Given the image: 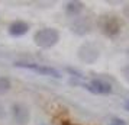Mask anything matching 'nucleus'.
Wrapping results in <instances>:
<instances>
[{
  "label": "nucleus",
  "mask_w": 129,
  "mask_h": 125,
  "mask_svg": "<svg viewBox=\"0 0 129 125\" xmlns=\"http://www.w3.org/2000/svg\"><path fill=\"white\" fill-rule=\"evenodd\" d=\"M107 125H126V122H125L123 119H120V118H112Z\"/></svg>",
  "instance_id": "obj_9"
},
{
  "label": "nucleus",
  "mask_w": 129,
  "mask_h": 125,
  "mask_svg": "<svg viewBox=\"0 0 129 125\" xmlns=\"http://www.w3.org/2000/svg\"><path fill=\"white\" fill-rule=\"evenodd\" d=\"M62 125H76V124H71V122H67L65 121V122H62Z\"/></svg>",
  "instance_id": "obj_12"
},
{
  "label": "nucleus",
  "mask_w": 129,
  "mask_h": 125,
  "mask_svg": "<svg viewBox=\"0 0 129 125\" xmlns=\"http://www.w3.org/2000/svg\"><path fill=\"white\" fill-rule=\"evenodd\" d=\"M125 109H126V111H129V99L125 102Z\"/></svg>",
  "instance_id": "obj_11"
},
{
  "label": "nucleus",
  "mask_w": 129,
  "mask_h": 125,
  "mask_svg": "<svg viewBox=\"0 0 129 125\" xmlns=\"http://www.w3.org/2000/svg\"><path fill=\"white\" fill-rule=\"evenodd\" d=\"M123 76H125V79L128 80V83H129V66L123 68Z\"/></svg>",
  "instance_id": "obj_10"
},
{
  "label": "nucleus",
  "mask_w": 129,
  "mask_h": 125,
  "mask_svg": "<svg viewBox=\"0 0 129 125\" xmlns=\"http://www.w3.org/2000/svg\"><path fill=\"white\" fill-rule=\"evenodd\" d=\"M34 41L39 48H51L59 41V32L54 28H42L36 31L34 35Z\"/></svg>",
  "instance_id": "obj_1"
},
{
  "label": "nucleus",
  "mask_w": 129,
  "mask_h": 125,
  "mask_svg": "<svg viewBox=\"0 0 129 125\" xmlns=\"http://www.w3.org/2000/svg\"><path fill=\"white\" fill-rule=\"evenodd\" d=\"M16 67H22V68H28L32 71H36L42 74V76H48V77H54V79H59L61 74L57 68L49 66H44V64H38V63H16Z\"/></svg>",
  "instance_id": "obj_3"
},
{
  "label": "nucleus",
  "mask_w": 129,
  "mask_h": 125,
  "mask_svg": "<svg viewBox=\"0 0 129 125\" xmlns=\"http://www.w3.org/2000/svg\"><path fill=\"white\" fill-rule=\"evenodd\" d=\"M10 87H12V82L5 76H0V96L7 93L10 90Z\"/></svg>",
  "instance_id": "obj_8"
},
{
  "label": "nucleus",
  "mask_w": 129,
  "mask_h": 125,
  "mask_svg": "<svg viewBox=\"0 0 129 125\" xmlns=\"http://www.w3.org/2000/svg\"><path fill=\"white\" fill-rule=\"evenodd\" d=\"M99 26L100 31L105 34L106 36H116L119 32H120V28H122V23L117 16L115 15H105L102 16L99 20Z\"/></svg>",
  "instance_id": "obj_2"
},
{
  "label": "nucleus",
  "mask_w": 129,
  "mask_h": 125,
  "mask_svg": "<svg viewBox=\"0 0 129 125\" xmlns=\"http://www.w3.org/2000/svg\"><path fill=\"white\" fill-rule=\"evenodd\" d=\"M12 118L16 125H26L30 119V112L23 103H15L12 106Z\"/></svg>",
  "instance_id": "obj_5"
},
{
  "label": "nucleus",
  "mask_w": 129,
  "mask_h": 125,
  "mask_svg": "<svg viewBox=\"0 0 129 125\" xmlns=\"http://www.w3.org/2000/svg\"><path fill=\"white\" fill-rule=\"evenodd\" d=\"M83 7H84V5H83L81 2H70L65 6V12L68 13L70 16H77L83 10Z\"/></svg>",
  "instance_id": "obj_7"
},
{
  "label": "nucleus",
  "mask_w": 129,
  "mask_h": 125,
  "mask_svg": "<svg viewBox=\"0 0 129 125\" xmlns=\"http://www.w3.org/2000/svg\"><path fill=\"white\" fill-rule=\"evenodd\" d=\"M84 89L91 92L93 95H110L113 92L112 84L102 80V79H93L87 83H84Z\"/></svg>",
  "instance_id": "obj_4"
},
{
  "label": "nucleus",
  "mask_w": 129,
  "mask_h": 125,
  "mask_svg": "<svg viewBox=\"0 0 129 125\" xmlns=\"http://www.w3.org/2000/svg\"><path fill=\"white\" fill-rule=\"evenodd\" d=\"M29 23L28 22H23V20H16L13 22L10 26H9V34L15 38H19V36H23L25 34H28L29 31Z\"/></svg>",
  "instance_id": "obj_6"
}]
</instances>
